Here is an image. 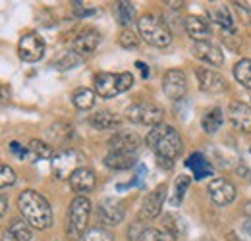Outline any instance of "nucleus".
Segmentation results:
<instances>
[{"label":"nucleus","instance_id":"nucleus-15","mask_svg":"<svg viewBox=\"0 0 251 241\" xmlns=\"http://www.w3.org/2000/svg\"><path fill=\"white\" fill-rule=\"evenodd\" d=\"M95 93L102 98H114L116 95H120V81H118V73H108V72H100L97 73L93 79Z\"/></svg>","mask_w":251,"mask_h":241},{"label":"nucleus","instance_id":"nucleus-43","mask_svg":"<svg viewBox=\"0 0 251 241\" xmlns=\"http://www.w3.org/2000/svg\"><path fill=\"white\" fill-rule=\"evenodd\" d=\"M74 6H75V8L79 10V8H81V2H74ZM87 14H93V10H83V12L79 14V16H87Z\"/></svg>","mask_w":251,"mask_h":241},{"label":"nucleus","instance_id":"nucleus-36","mask_svg":"<svg viewBox=\"0 0 251 241\" xmlns=\"http://www.w3.org/2000/svg\"><path fill=\"white\" fill-rule=\"evenodd\" d=\"M10 151L14 152L20 160H25V158H29V151H27V145H22L20 141H12L10 143Z\"/></svg>","mask_w":251,"mask_h":241},{"label":"nucleus","instance_id":"nucleus-40","mask_svg":"<svg viewBox=\"0 0 251 241\" xmlns=\"http://www.w3.org/2000/svg\"><path fill=\"white\" fill-rule=\"evenodd\" d=\"M157 162H158V166H162V168H172V162L174 160H168V158H157Z\"/></svg>","mask_w":251,"mask_h":241},{"label":"nucleus","instance_id":"nucleus-11","mask_svg":"<svg viewBox=\"0 0 251 241\" xmlns=\"http://www.w3.org/2000/svg\"><path fill=\"white\" fill-rule=\"evenodd\" d=\"M195 75H197V83H199V89L203 93H209V95H219L226 91V79L220 75L219 72L211 70V68H197L195 70Z\"/></svg>","mask_w":251,"mask_h":241},{"label":"nucleus","instance_id":"nucleus-21","mask_svg":"<svg viewBox=\"0 0 251 241\" xmlns=\"http://www.w3.org/2000/svg\"><path fill=\"white\" fill-rule=\"evenodd\" d=\"M137 164V156L131 152H110L104 156V166L110 170H129Z\"/></svg>","mask_w":251,"mask_h":241},{"label":"nucleus","instance_id":"nucleus-20","mask_svg":"<svg viewBox=\"0 0 251 241\" xmlns=\"http://www.w3.org/2000/svg\"><path fill=\"white\" fill-rule=\"evenodd\" d=\"M33 230L24 218H16L4 232L0 241H31Z\"/></svg>","mask_w":251,"mask_h":241},{"label":"nucleus","instance_id":"nucleus-28","mask_svg":"<svg viewBox=\"0 0 251 241\" xmlns=\"http://www.w3.org/2000/svg\"><path fill=\"white\" fill-rule=\"evenodd\" d=\"M27 151H29V158L31 160H45V158H52V147L45 141H37L33 139L27 143Z\"/></svg>","mask_w":251,"mask_h":241},{"label":"nucleus","instance_id":"nucleus-30","mask_svg":"<svg viewBox=\"0 0 251 241\" xmlns=\"http://www.w3.org/2000/svg\"><path fill=\"white\" fill-rule=\"evenodd\" d=\"M77 241H114V236L110 230L97 226V228H89Z\"/></svg>","mask_w":251,"mask_h":241},{"label":"nucleus","instance_id":"nucleus-5","mask_svg":"<svg viewBox=\"0 0 251 241\" xmlns=\"http://www.w3.org/2000/svg\"><path fill=\"white\" fill-rule=\"evenodd\" d=\"M126 118L131 121V123H137V125L155 127L158 123H162L164 112H162L160 106L153 104V102H135V104L127 106Z\"/></svg>","mask_w":251,"mask_h":241},{"label":"nucleus","instance_id":"nucleus-33","mask_svg":"<svg viewBox=\"0 0 251 241\" xmlns=\"http://www.w3.org/2000/svg\"><path fill=\"white\" fill-rule=\"evenodd\" d=\"M139 241H176V238L170 236L168 232L157 230V228H145V232L141 234Z\"/></svg>","mask_w":251,"mask_h":241},{"label":"nucleus","instance_id":"nucleus-14","mask_svg":"<svg viewBox=\"0 0 251 241\" xmlns=\"http://www.w3.org/2000/svg\"><path fill=\"white\" fill-rule=\"evenodd\" d=\"M141 147V137L133 131H118L108 139L110 152H131L135 154Z\"/></svg>","mask_w":251,"mask_h":241},{"label":"nucleus","instance_id":"nucleus-34","mask_svg":"<svg viewBox=\"0 0 251 241\" xmlns=\"http://www.w3.org/2000/svg\"><path fill=\"white\" fill-rule=\"evenodd\" d=\"M79 62H81L79 54H75L74 50H68V52H64L62 56L56 60V68L58 70H70V68H75Z\"/></svg>","mask_w":251,"mask_h":241},{"label":"nucleus","instance_id":"nucleus-42","mask_svg":"<svg viewBox=\"0 0 251 241\" xmlns=\"http://www.w3.org/2000/svg\"><path fill=\"white\" fill-rule=\"evenodd\" d=\"M0 98H2V100H4V98H6V100L10 98V87H4V85L0 87Z\"/></svg>","mask_w":251,"mask_h":241},{"label":"nucleus","instance_id":"nucleus-8","mask_svg":"<svg viewBox=\"0 0 251 241\" xmlns=\"http://www.w3.org/2000/svg\"><path fill=\"white\" fill-rule=\"evenodd\" d=\"M166 189H168L166 183H160L151 193L145 195V199L141 203V209H139V220H155L160 214L164 199H166Z\"/></svg>","mask_w":251,"mask_h":241},{"label":"nucleus","instance_id":"nucleus-10","mask_svg":"<svg viewBox=\"0 0 251 241\" xmlns=\"http://www.w3.org/2000/svg\"><path fill=\"white\" fill-rule=\"evenodd\" d=\"M162 91L168 98L180 100L188 93V79L182 70H168L162 77Z\"/></svg>","mask_w":251,"mask_h":241},{"label":"nucleus","instance_id":"nucleus-27","mask_svg":"<svg viewBox=\"0 0 251 241\" xmlns=\"http://www.w3.org/2000/svg\"><path fill=\"white\" fill-rule=\"evenodd\" d=\"M72 102H74L75 108H79V110H89V108H93L95 91L87 89V87L75 89L74 91V95H72Z\"/></svg>","mask_w":251,"mask_h":241},{"label":"nucleus","instance_id":"nucleus-7","mask_svg":"<svg viewBox=\"0 0 251 241\" xmlns=\"http://www.w3.org/2000/svg\"><path fill=\"white\" fill-rule=\"evenodd\" d=\"M18 54L24 62H39L45 56V41L37 33H25L18 43Z\"/></svg>","mask_w":251,"mask_h":241},{"label":"nucleus","instance_id":"nucleus-45","mask_svg":"<svg viewBox=\"0 0 251 241\" xmlns=\"http://www.w3.org/2000/svg\"><path fill=\"white\" fill-rule=\"evenodd\" d=\"M166 4H168L170 8H182V4H184V2H166Z\"/></svg>","mask_w":251,"mask_h":241},{"label":"nucleus","instance_id":"nucleus-26","mask_svg":"<svg viewBox=\"0 0 251 241\" xmlns=\"http://www.w3.org/2000/svg\"><path fill=\"white\" fill-rule=\"evenodd\" d=\"M133 18H135V8H133L131 2H127V0L116 2V22L124 29H127V25L133 22Z\"/></svg>","mask_w":251,"mask_h":241},{"label":"nucleus","instance_id":"nucleus-24","mask_svg":"<svg viewBox=\"0 0 251 241\" xmlns=\"http://www.w3.org/2000/svg\"><path fill=\"white\" fill-rule=\"evenodd\" d=\"M222 121H224L222 110H220V108H211V110H207V112L203 114V118H201V127H203L205 133L213 135V133H217L220 129Z\"/></svg>","mask_w":251,"mask_h":241},{"label":"nucleus","instance_id":"nucleus-3","mask_svg":"<svg viewBox=\"0 0 251 241\" xmlns=\"http://www.w3.org/2000/svg\"><path fill=\"white\" fill-rule=\"evenodd\" d=\"M137 31L145 43L157 48H166L172 43V33L168 29V25L153 14H145L137 20Z\"/></svg>","mask_w":251,"mask_h":241},{"label":"nucleus","instance_id":"nucleus-23","mask_svg":"<svg viewBox=\"0 0 251 241\" xmlns=\"http://www.w3.org/2000/svg\"><path fill=\"white\" fill-rule=\"evenodd\" d=\"M186 164H188V168H191L195 180H203V178H207V176L213 174V168H211L209 160L201 152H193L188 160H186Z\"/></svg>","mask_w":251,"mask_h":241},{"label":"nucleus","instance_id":"nucleus-13","mask_svg":"<svg viewBox=\"0 0 251 241\" xmlns=\"http://www.w3.org/2000/svg\"><path fill=\"white\" fill-rule=\"evenodd\" d=\"M100 41H102L100 33H99L97 29H93V27H87V29H83L75 39H74L72 48H74L75 54H79V56H87V54H93L95 50L99 48Z\"/></svg>","mask_w":251,"mask_h":241},{"label":"nucleus","instance_id":"nucleus-37","mask_svg":"<svg viewBox=\"0 0 251 241\" xmlns=\"http://www.w3.org/2000/svg\"><path fill=\"white\" fill-rule=\"evenodd\" d=\"M118 81H120V91L126 93L127 89H131V85H133V75L129 72H122V73H118Z\"/></svg>","mask_w":251,"mask_h":241},{"label":"nucleus","instance_id":"nucleus-18","mask_svg":"<svg viewBox=\"0 0 251 241\" xmlns=\"http://www.w3.org/2000/svg\"><path fill=\"white\" fill-rule=\"evenodd\" d=\"M68 181H70V187H72L75 193L83 195V193L93 191L95 183H97V178H95V174L91 168H83V166H79V168L70 176V180Z\"/></svg>","mask_w":251,"mask_h":241},{"label":"nucleus","instance_id":"nucleus-29","mask_svg":"<svg viewBox=\"0 0 251 241\" xmlns=\"http://www.w3.org/2000/svg\"><path fill=\"white\" fill-rule=\"evenodd\" d=\"M234 75H236V79H238L244 87L251 89V60L250 58H244V60H240L234 66Z\"/></svg>","mask_w":251,"mask_h":241},{"label":"nucleus","instance_id":"nucleus-19","mask_svg":"<svg viewBox=\"0 0 251 241\" xmlns=\"http://www.w3.org/2000/svg\"><path fill=\"white\" fill-rule=\"evenodd\" d=\"M184 27H186V33H188L195 43H205L211 37V25H209V22L203 20V18H199V16H189V18H186Z\"/></svg>","mask_w":251,"mask_h":241},{"label":"nucleus","instance_id":"nucleus-16","mask_svg":"<svg viewBox=\"0 0 251 241\" xmlns=\"http://www.w3.org/2000/svg\"><path fill=\"white\" fill-rule=\"evenodd\" d=\"M228 120L232 121V125L240 131L251 133V106H248L246 102L234 100L228 106Z\"/></svg>","mask_w":251,"mask_h":241},{"label":"nucleus","instance_id":"nucleus-22","mask_svg":"<svg viewBox=\"0 0 251 241\" xmlns=\"http://www.w3.org/2000/svg\"><path fill=\"white\" fill-rule=\"evenodd\" d=\"M89 123H91V127L102 131V129H114V127H118L122 123V118L118 114L110 112V110H99V112H93L89 116Z\"/></svg>","mask_w":251,"mask_h":241},{"label":"nucleus","instance_id":"nucleus-38","mask_svg":"<svg viewBox=\"0 0 251 241\" xmlns=\"http://www.w3.org/2000/svg\"><path fill=\"white\" fill-rule=\"evenodd\" d=\"M145 232V228H141L139 226V222L135 224V226H131L129 230H127V240H141V234Z\"/></svg>","mask_w":251,"mask_h":241},{"label":"nucleus","instance_id":"nucleus-39","mask_svg":"<svg viewBox=\"0 0 251 241\" xmlns=\"http://www.w3.org/2000/svg\"><path fill=\"white\" fill-rule=\"evenodd\" d=\"M135 66H137V70L141 72V77L147 79V77H149V68H147V64H143V62H135Z\"/></svg>","mask_w":251,"mask_h":241},{"label":"nucleus","instance_id":"nucleus-31","mask_svg":"<svg viewBox=\"0 0 251 241\" xmlns=\"http://www.w3.org/2000/svg\"><path fill=\"white\" fill-rule=\"evenodd\" d=\"M118 45L126 48V50H131V48H137L139 45V35L133 33L131 29H122L118 35Z\"/></svg>","mask_w":251,"mask_h":241},{"label":"nucleus","instance_id":"nucleus-17","mask_svg":"<svg viewBox=\"0 0 251 241\" xmlns=\"http://www.w3.org/2000/svg\"><path fill=\"white\" fill-rule=\"evenodd\" d=\"M191 54L195 58H199L201 62L209 64V66H222L224 62V54L219 47L211 41H205V43H193L191 47Z\"/></svg>","mask_w":251,"mask_h":241},{"label":"nucleus","instance_id":"nucleus-44","mask_svg":"<svg viewBox=\"0 0 251 241\" xmlns=\"http://www.w3.org/2000/svg\"><path fill=\"white\" fill-rule=\"evenodd\" d=\"M244 230L248 232V236H251V218H248V220L244 222Z\"/></svg>","mask_w":251,"mask_h":241},{"label":"nucleus","instance_id":"nucleus-2","mask_svg":"<svg viewBox=\"0 0 251 241\" xmlns=\"http://www.w3.org/2000/svg\"><path fill=\"white\" fill-rule=\"evenodd\" d=\"M145 141H147L149 149L155 151L157 158L176 160L182 154V149H184L180 133L172 125H166V123H158L155 127H151Z\"/></svg>","mask_w":251,"mask_h":241},{"label":"nucleus","instance_id":"nucleus-4","mask_svg":"<svg viewBox=\"0 0 251 241\" xmlns=\"http://www.w3.org/2000/svg\"><path fill=\"white\" fill-rule=\"evenodd\" d=\"M91 216V201L83 195H77L68 209L66 220V234L70 240H79L87 232V222Z\"/></svg>","mask_w":251,"mask_h":241},{"label":"nucleus","instance_id":"nucleus-1","mask_svg":"<svg viewBox=\"0 0 251 241\" xmlns=\"http://www.w3.org/2000/svg\"><path fill=\"white\" fill-rule=\"evenodd\" d=\"M18 209L22 212V218L35 230H47L54 222L49 201L35 189L22 191V195L18 197Z\"/></svg>","mask_w":251,"mask_h":241},{"label":"nucleus","instance_id":"nucleus-35","mask_svg":"<svg viewBox=\"0 0 251 241\" xmlns=\"http://www.w3.org/2000/svg\"><path fill=\"white\" fill-rule=\"evenodd\" d=\"M16 183V172L8 164H0V189Z\"/></svg>","mask_w":251,"mask_h":241},{"label":"nucleus","instance_id":"nucleus-9","mask_svg":"<svg viewBox=\"0 0 251 241\" xmlns=\"http://www.w3.org/2000/svg\"><path fill=\"white\" fill-rule=\"evenodd\" d=\"M97 214H99V220L102 222V226H118L124 220L126 207L122 201H118L114 197H106L100 201Z\"/></svg>","mask_w":251,"mask_h":241},{"label":"nucleus","instance_id":"nucleus-6","mask_svg":"<svg viewBox=\"0 0 251 241\" xmlns=\"http://www.w3.org/2000/svg\"><path fill=\"white\" fill-rule=\"evenodd\" d=\"M79 152L64 149L52 156V172L58 180H70V176L79 168Z\"/></svg>","mask_w":251,"mask_h":241},{"label":"nucleus","instance_id":"nucleus-12","mask_svg":"<svg viewBox=\"0 0 251 241\" xmlns=\"http://www.w3.org/2000/svg\"><path fill=\"white\" fill-rule=\"evenodd\" d=\"M207 191H209V197L213 199V203L219 205V207H226L236 199V185L226 178L213 180L209 183Z\"/></svg>","mask_w":251,"mask_h":241},{"label":"nucleus","instance_id":"nucleus-25","mask_svg":"<svg viewBox=\"0 0 251 241\" xmlns=\"http://www.w3.org/2000/svg\"><path fill=\"white\" fill-rule=\"evenodd\" d=\"M209 14H211L213 22H215L222 31H228V33L234 31V22H232V16H230V12H228L226 6H213V8L209 10Z\"/></svg>","mask_w":251,"mask_h":241},{"label":"nucleus","instance_id":"nucleus-32","mask_svg":"<svg viewBox=\"0 0 251 241\" xmlns=\"http://www.w3.org/2000/svg\"><path fill=\"white\" fill-rule=\"evenodd\" d=\"M188 187H189L188 176H180V178H176V183H174V197H172V205H174V207H178V205L182 203V199H184Z\"/></svg>","mask_w":251,"mask_h":241},{"label":"nucleus","instance_id":"nucleus-41","mask_svg":"<svg viewBox=\"0 0 251 241\" xmlns=\"http://www.w3.org/2000/svg\"><path fill=\"white\" fill-rule=\"evenodd\" d=\"M6 209H8V199H6L4 195H0V218H2V214L6 212Z\"/></svg>","mask_w":251,"mask_h":241}]
</instances>
